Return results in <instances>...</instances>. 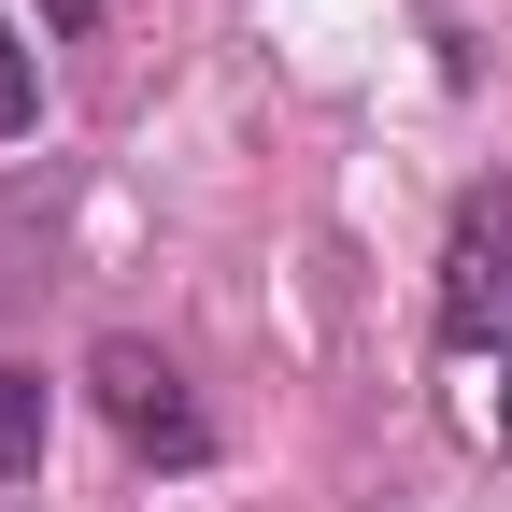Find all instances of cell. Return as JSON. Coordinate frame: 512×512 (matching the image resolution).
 Returning <instances> with one entry per match:
<instances>
[{"label":"cell","instance_id":"obj_4","mask_svg":"<svg viewBox=\"0 0 512 512\" xmlns=\"http://www.w3.org/2000/svg\"><path fill=\"white\" fill-rule=\"evenodd\" d=\"M484 441L512 456V356H498V384H484Z\"/></svg>","mask_w":512,"mask_h":512},{"label":"cell","instance_id":"obj_1","mask_svg":"<svg viewBox=\"0 0 512 512\" xmlns=\"http://www.w3.org/2000/svg\"><path fill=\"white\" fill-rule=\"evenodd\" d=\"M86 384H100V413H114L128 456H157V470H200V456H214V413L185 399V370H171L157 342H100Z\"/></svg>","mask_w":512,"mask_h":512},{"label":"cell","instance_id":"obj_2","mask_svg":"<svg viewBox=\"0 0 512 512\" xmlns=\"http://www.w3.org/2000/svg\"><path fill=\"white\" fill-rule=\"evenodd\" d=\"M441 328L470 356H512V185H484L441 242Z\"/></svg>","mask_w":512,"mask_h":512},{"label":"cell","instance_id":"obj_3","mask_svg":"<svg viewBox=\"0 0 512 512\" xmlns=\"http://www.w3.org/2000/svg\"><path fill=\"white\" fill-rule=\"evenodd\" d=\"M43 427H57V384L43 370H0V484L43 470Z\"/></svg>","mask_w":512,"mask_h":512}]
</instances>
